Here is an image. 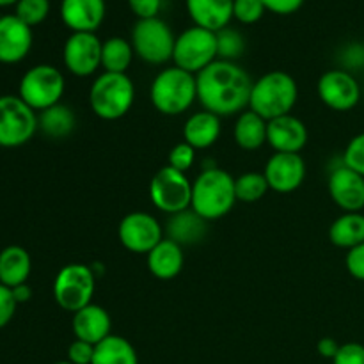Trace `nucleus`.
I'll list each match as a JSON object with an SVG mask.
<instances>
[{
  "label": "nucleus",
  "mask_w": 364,
  "mask_h": 364,
  "mask_svg": "<svg viewBox=\"0 0 364 364\" xmlns=\"http://www.w3.org/2000/svg\"><path fill=\"white\" fill-rule=\"evenodd\" d=\"M198 100L203 110L215 116H235L249 107L252 84L247 71L237 63L217 59L196 75Z\"/></svg>",
  "instance_id": "nucleus-1"
},
{
  "label": "nucleus",
  "mask_w": 364,
  "mask_h": 364,
  "mask_svg": "<svg viewBox=\"0 0 364 364\" xmlns=\"http://www.w3.org/2000/svg\"><path fill=\"white\" fill-rule=\"evenodd\" d=\"M237 203L235 178L219 167H205L192 181L191 208L205 220L228 215Z\"/></svg>",
  "instance_id": "nucleus-2"
},
{
  "label": "nucleus",
  "mask_w": 364,
  "mask_h": 364,
  "mask_svg": "<svg viewBox=\"0 0 364 364\" xmlns=\"http://www.w3.org/2000/svg\"><path fill=\"white\" fill-rule=\"evenodd\" d=\"M299 98L297 82L287 71H269L252 84L249 109L270 121L291 112Z\"/></svg>",
  "instance_id": "nucleus-3"
},
{
  "label": "nucleus",
  "mask_w": 364,
  "mask_h": 364,
  "mask_svg": "<svg viewBox=\"0 0 364 364\" xmlns=\"http://www.w3.org/2000/svg\"><path fill=\"white\" fill-rule=\"evenodd\" d=\"M149 98L153 107L164 116H180L198 100L196 75L178 66L166 68L151 82Z\"/></svg>",
  "instance_id": "nucleus-4"
},
{
  "label": "nucleus",
  "mask_w": 364,
  "mask_h": 364,
  "mask_svg": "<svg viewBox=\"0 0 364 364\" xmlns=\"http://www.w3.org/2000/svg\"><path fill=\"white\" fill-rule=\"evenodd\" d=\"M135 100V85L127 73L103 71L89 89L91 110L103 121H117L130 112Z\"/></svg>",
  "instance_id": "nucleus-5"
},
{
  "label": "nucleus",
  "mask_w": 364,
  "mask_h": 364,
  "mask_svg": "<svg viewBox=\"0 0 364 364\" xmlns=\"http://www.w3.org/2000/svg\"><path fill=\"white\" fill-rule=\"evenodd\" d=\"M66 80L60 70L52 64H38L27 70L18 85V96L36 112L60 103Z\"/></svg>",
  "instance_id": "nucleus-6"
},
{
  "label": "nucleus",
  "mask_w": 364,
  "mask_h": 364,
  "mask_svg": "<svg viewBox=\"0 0 364 364\" xmlns=\"http://www.w3.org/2000/svg\"><path fill=\"white\" fill-rule=\"evenodd\" d=\"M96 290L95 270L84 263H70L57 272L53 279V299L64 311L77 313L92 304Z\"/></svg>",
  "instance_id": "nucleus-7"
},
{
  "label": "nucleus",
  "mask_w": 364,
  "mask_h": 364,
  "mask_svg": "<svg viewBox=\"0 0 364 364\" xmlns=\"http://www.w3.org/2000/svg\"><path fill=\"white\" fill-rule=\"evenodd\" d=\"M130 43L135 55L141 57L146 64L162 66L173 60L176 36L164 20L149 18V20L135 21Z\"/></svg>",
  "instance_id": "nucleus-8"
},
{
  "label": "nucleus",
  "mask_w": 364,
  "mask_h": 364,
  "mask_svg": "<svg viewBox=\"0 0 364 364\" xmlns=\"http://www.w3.org/2000/svg\"><path fill=\"white\" fill-rule=\"evenodd\" d=\"M217 55V34L201 27H188L187 31L176 36L173 52L174 66L188 71L192 75L201 73L205 68L215 63Z\"/></svg>",
  "instance_id": "nucleus-9"
},
{
  "label": "nucleus",
  "mask_w": 364,
  "mask_h": 364,
  "mask_svg": "<svg viewBox=\"0 0 364 364\" xmlns=\"http://www.w3.org/2000/svg\"><path fill=\"white\" fill-rule=\"evenodd\" d=\"M38 130V112L20 96H0V148H20Z\"/></svg>",
  "instance_id": "nucleus-10"
},
{
  "label": "nucleus",
  "mask_w": 364,
  "mask_h": 364,
  "mask_svg": "<svg viewBox=\"0 0 364 364\" xmlns=\"http://www.w3.org/2000/svg\"><path fill=\"white\" fill-rule=\"evenodd\" d=\"M149 199L160 212L169 215L191 208L192 181L187 174L173 169L171 166L162 167L149 181Z\"/></svg>",
  "instance_id": "nucleus-11"
},
{
  "label": "nucleus",
  "mask_w": 364,
  "mask_h": 364,
  "mask_svg": "<svg viewBox=\"0 0 364 364\" xmlns=\"http://www.w3.org/2000/svg\"><path fill=\"white\" fill-rule=\"evenodd\" d=\"M316 91L323 105L336 112H348L355 109L363 98V87L358 78L343 68L326 71L320 77Z\"/></svg>",
  "instance_id": "nucleus-12"
},
{
  "label": "nucleus",
  "mask_w": 364,
  "mask_h": 364,
  "mask_svg": "<svg viewBox=\"0 0 364 364\" xmlns=\"http://www.w3.org/2000/svg\"><path fill=\"white\" fill-rule=\"evenodd\" d=\"M102 46L96 32H71L63 46L64 66L75 77H91L102 68Z\"/></svg>",
  "instance_id": "nucleus-13"
},
{
  "label": "nucleus",
  "mask_w": 364,
  "mask_h": 364,
  "mask_svg": "<svg viewBox=\"0 0 364 364\" xmlns=\"http://www.w3.org/2000/svg\"><path fill=\"white\" fill-rule=\"evenodd\" d=\"M117 237L127 251L148 255L164 240V230L151 213L132 212L121 219Z\"/></svg>",
  "instance_id": "nucleus-14"
},
{
  "label": "nucleus",
  "mask_w": 364,
  "mask_h": 364,
  "mask_svg": "<svg viewBox=\"0 0 364 364\" xmlns=\"http://www.w3.org/2000/svg\"><path fill=\"white\" fill-rule=\"evenodd\" d=\"M263 174L272 191L290 194L304 183L306 162L299 153H274Z\"/></svg>",
  "instance_id": "nucleus-15"
},
{
  "label": "nucleus",
  "mask_w": 364,
  "mask_h": 364,
  "mask_svg": "<svg viewBox=\"0 0 364 364\" xmlns=\"http://www.w3.org/2000/svg\"><path fill=\"white\" fill-rule=\"evenodd\" d=\"M329 194L334 205L343 212H363L364 210V176L347 167L341 160L329 174Z\"/></svg>",
  "instance_id": "nucleus-16"
},
{
  "label": "nucleus",
  "mask_w": 364,
  "mask_h": 364,
  "mask_svg": "<svg viewBox=\"0 0 364 364\" xmlns=\"http://www.w3.org/2000/svg\"><path fill=\"white\" fill-rule=\"evenodd\" d=\"M34 43L32 28L16 14L0 16V63L18 64L28 55Z\"/></svg>",
  "instance_id": "nucleus-17"
},
{
  "label": "nucleus",
  "mask_w": 364,
  "mask_h": 364,
  "mask_svg": "<svg viewBox=\"0 0 364 364\" xmlns=\"http://www.w3.org/2000/svg\"><path fill=\"white\" fill-rule=\"evenodd\" d=\"M105 14V0H60V20L71 32H96Z\"/></svg>",
  "instance_id": "nucleus-18"
},
{
  "label": "nucleus",
  "mask_w": 364,
  "mask_h": 364,
  "mask_svg": "<svg viewBox=\"0 0 364 364\" xmlns=\"http://www.w3.org/2000/svg\"><path fill=\"white\" fill-rule=\"evenodd\" d=\"M308 128L299 117L287 114L269 121L267 142L276 153H301L308 144Z\"/></svg>",
  "instance_id": "nucleus-19"
},
{
  "label": "nucleus",
  "mask_w": 364,
  "mask_h": 364,
  "mask_svg": "<svg viewBox=\"0 0 364 364\" xmlns=\"http://www.w3.org/2000/svg\"><path fill=\"white\" fill-rule=\"evenodd\" d=\"M75 340L87 341L91 345L102 343L112 334V318L102 306L89 304L73 313Z\"/></svg>",
  "instance_id": "nucleus-20"
},
{
  "label": "nucleus",
  "mask_w": 364,
  "mask_h": 364,
  "mask_svg": "<svg viewBox=\"0 0 364 364\" xmlns=\"http://www.w3.org/2000/svg\"><path fill=\"white\" fill-rule=\"evenodd\" d=\"M187 13L196 27L219 32L233 20V0H185Z\"/></svg>",
  "instance_id": "nucleus-21"
},
{
  "label": "nucleus",
  "mask_w": 364,
  "mask_h": 364,
  "mask_svg": "<svg viewBox=\"0 0 364 364\" xmlns=\"http://www.w3.org/2000/svg\"><path fill=\"white\" fill-rule=\"evenodd\" d=\"M146 256H148L146 258L148 270L156 279L171 281L176 276H180V272L183 270V247L180 244H176V242L169 240V238H164Z\"/></svg>",
  "instance_id": "nucleus-22"
},
{
  "label": "nucleus",
  "mask_w": 364,
  "mask_h": 364,
  "mask_svg": "<svg viewBox=\"0 0 364 364\" xmlns=\"http://www.w3.org/2000/svg\"><path fill=\"white\" fill-rule=\"evenodd\" d=\"M220 137V117L208 110L196 112L185 121L183 141L191 144L196 151L208 149Z\"/></svg>",
  "instance_id": "nucleus-23"
},
{
  "label": "nucleus",
  "mask_w": 364,
  "mask_h": 364,
  "mask_svg": "<svg viewBox=\"0 0 364 364\" xmlns=\"http://www.w3.org/2000/svg\"><path fill=\"white\" fill-rule=\"evenodd\" d=\"M206 223L208 220L198 215L192 208L173 213L167 220V238L180 244L181 247L183 245H194L205 238L206 231H208Z\"/></svg>",
  "instance_id": "nucleus-24"
},
{
  "label": "nucleus",
  "mask_w": 364,
  "mask_h": 364,
  "mask_svg": "<svg viewBox=\"0 0 364 364\" xmlns=\"http://www.w3.org/2000/svg\"><path fill=\"white\" fill-rule=\"evenodd\" d=\"M32 272V259L27 249L7 245L0 251V283L7 288L27 283Z\"/></svg>",
  "instance_id": "nucleus-25"
},
{
  "label": "nucleus",
  "mask_w": 364,
  "mask_h": 364,
  "mask_svg": "<svg viewBox=\"0 0 364 364\" xmlns=\"http://www.w3.org/2000/svg\"><path fill=\"white\" fill-rule=\"evenodd\" d=\"M267 127H269V121L263 119L256 112H252L251 109L244 110L237 117V123H235V142L242 149H245V151L259 149L267 142Z\"/></svg>",
  "instance_id": "nucleus-26"
},
{
  "label": "nucleus",
  "mask_w": 364,
  "mask_h": 364,
  "mask_svg": "<svg viewBox=\"0 0 364 364\" xmlns=\"http://www.w3.org/2000/svg\"><path fill=\"white\" fill-rule=\"evenodd\" d=\"M331 244L340 249L358 247L364 242V213L345 212L329 228Z\"/></svg>",
  "instance_id": "nucleus-27"
},
{
  "label": "nucleus",
  "mask_w": 364,
  "mask_h": 364,
  "mask_svg": "<svg viewBox=\"0 0 364 364\" xmlns=\"http://www.w3.org/2000/svg\"><path fill=\"white\" fill-rule=\"evenodd\" d=\"M38 127L46 137L66 139L68 135L73 134L75 127H77V117L70 107L57 103V105L39 112Z\"/></svg>",
  "instance_id": "nucleus-28"
},
{
  "label": "nucleus",
  "mask_w": 364,
  "mask_h": 364,
  "mask_svg": "<svg viewBox=\"0 0 364 364\" xmlns=\"http://www.w3.org/2000/svg\"><path fill=\"white\" fill-rule=\"evenodd\" d=\"M92 364H139V358L127 338L110 334L95 347Z\"/></svg>",
  "instance_id": "nucleus-29"
},
{
  "label": "nucleus",
  "mask_w": 364,
  "mask_h": 364,
  "mask_svg": "<svg viewBox=\"0 0 364 364\" xmlns=\"http://www.w3.org/2000/svg\"><path fill=\"white\" fill-rule=\"evenodd\" d=\"M134 46L121 36L105 39L102 46V68L107 73H127L134 60Z\"/></svg>",
  "instance_id": "nucleus-30"
},
{
  "label": "nucleus",
  "mask_w": 364,
  "mask_h": 364,
  "mask_svg": "<svg viewBox=\"0 0 364 364\" xmlns=\"http://www.w3.org/2000/svg\"><path fill=\"white\" fill-rule=\"evenodd\" d=\"M269 181L263 173H245L235 178V191H237V201L256 203L269 192Z\"/></svg>",
  "instance_id": "nucleus-31"
},
{
  "label": "nucleus",
  "mask_w": 364,
  "mask_h": 364,
  "mask_svg": "<svg viewBox=\"0 0 364 364\" xmlns=\"http://www.w3.org/2000/svg\"><path fill=\"white\" fill-rule=\"evenodd\" d=\"M215 34H217V55H219V59L235 63L238 57H242V53H244L245 50V41H244V36H242L240 32L235 31V28L231 27H226L223 28V31L215 32Z\"/></svg>",
  "instance_id": "nucleus-32"
},
{
  "label": "nucleus",
  "mask_w": 364,
  "mask_h": 364,
  "mask_svg": "<svg viewBox=\"0 0 364 364\" xmlns=\"http://www.w3.org/2000/svg\"><path fill=\"white\" fill-rule=\"evenodd\" d=\"M14 14L32 28L48 18L50 0H20L14 6Z\"/></svg>",
  "instance_id": "nucleus-33"
},
{
  "label": "nucleus",
  "mask_w": 364,
  "mask_h": 364,
  "mask_svg": "<svg viewBox=\"0 0 364 364\" xmlns=\"http://www.w3.org/2000/svg\"><path fill=\"white\" fill-rule=\"evenodd\" d=\"M267 13L262 0H233V18L244 25L258 23Z\"/></svg>",
  "instance_id": "nucleus-34"
},
{
  "label": "nucleus",
  "mask_w": 364,
  "mask_h": 364,
  "mask_svg": "<svg viewBox=\"0 0 364 364\" xmlns=\"http://www.w3.org/2000/svg\"><path fill=\"white\" fill-rule=\"evenodd\" d=\"M341 160H343L345 166L364 176V132L348 141Z\"/></svg>",
  "instance_id": "nucleus-35"
},
{
  "label": "nucleus",
  "mask_w": 364,
  "mask_h": 364,
  "mask_svg": "<svg viewBox=\"0 0 364 364\" xmlns=\"http://www.w3.org/2000/svg\"><path fill=\"white\" fill-rule=\"evenodd\" d=\"M167 160H169V164H167V166H171L173 169L180 171V173H187V171L191 169L196 162V149L183 141L171 149L169 159Z\"/></svg>",
  "instance_id": "nucleus-36"
},
{
  "label": "nucleus",
  "mask_w": 364,
  "mask_h": 364,
  "mask_svg": "<svg viewBox=\"0 0 364 364\" xmlns=\"http://www.w3.org/2000/svg\"><path fill=\"white\" fill-rule=\"evenodd\" d=\"M96 345L87 343V341L75 340L68 347V361L71 364H92L95 359Z\"/></svg>",
  "instance_id": "nucleus-37"
},
{
  "label": "nucleus",
  "mask_w": 364,
  "mask_h": 364,
  "mask_svg": "<svg viewBox=\"0 0 364 364\" xmlns=\"http://www.w3.org/2000/svg\"><path fill=\"white\" fill-rule=\"evenodd\" d=\"M16 308H18V302L14 301L13 290L4 287V284L0 283V329L9 326L14 313H16Z\"/></svg>",
  "instance_id": "nucleus-38"
},
{
  "label": "nucleus",
  "mask_w": 364,
  "mask_h": 364,
  "mask_svg": "<svg viewBox=\"0 0 364 364\" xmlns=\"http://www.w3.org/2000/svg\"><path fill=\"white\" fill-rule=\"evenodd\" d=\"M333 364H364V345L355 341L341 345Z\"/></svg>",
  "instance_id": "nucleus-39"
},
{
  "label": "nucleus",
  "mask_w": 364,
  "mask_h": 364,
  "mask_svg": "<svg viewBox=\"0 0 364 364\" xmlns=\"http://www.w3.org/2000/svg\"><path fill=\"white\" fill-rule=\"evenodd\" d=\"M128 7L139 20H149V18H159L162 9V0H127Z\"/></svg>",
  "instance_id": "nucleus-40"
},
{
  "label": "nucleus",
  "mask_w": 364,
  "mask_h": 364,
  "mask_svg": "<svg viewBox=\"0 0 364 364\" xmlns=\"http://www.w3.org/2000/svg\"><path fill=\"white\" fill-rule=\"evenodd\" d=\"M341 60H343V70L347 71H358L364 70V45L363 43H352L347 48L343 50V55H341Z\"/></svg>",
  "instance_id": "nucleus-41"
},
{
  "label": "nucleus",
  "mask_w": 364,
  "mask_h": 364,
  "mask_svg": "<svg viewBox=\"0 0 364 364\" xmlns=\"http://www.w3.org/2000/svg\"><path fill=\"white\" fill-rule=\"evenodd\" d=\"M345 267L354 279L364 281V242L358 247L350 249L345 258Z\"/></svg>",
  "instance_id": "nucleus-42"
},
{
  "label": "nucleus",
  "mask_w": 364,
  "mask_h": 364,
  "mask_svg": "<svg viewBox=\"0 0 364 364\" xmlns=\"http://www.w3.org/2000/svg\"><path fill=\"white\" fill-rule=\"evenodd\" d=\"M265 9L269 13L279 14V16H288V14H294L304 6L306 0H262Z\"/></svg>",
  "instance_id": "nucleus-43"
},
{
  "label": "nucleus",
  "mask_w": 364,
  "mask_h": 364,
  "mask_svg": "<svg viewBox=\"0 0 364 364\" xmlns=\"http://www.w3.org/2000/svg\"><path fill=\"white\" fill-rule=\"evenodd\" d=\"M340 347H341V345L338 343L334 338H322V340L318 341V345H316V348H318V354L322 355V358L331 359V361L336 358Z\"/></svg>",
  "instance_id": "nucleus-44"
},
{
  "label": "nucleus",
  "mask_w": 364,
  "mask_h": 364,
  "mask_svg": "<svg viewBox=\"0 0 364 364\" xmlns=\"http://www.w3.org/2000/svg\"><path fill=\"white\" fill-rule=\"evenodd\" d=\"M11 290H13L14 301H16L18 304H25V302L31 301V297H32V288L28 287L27 283L18 284V287L11 288Z\"/></svg>",
  "instance_id": "nucleus-45"
},
{
  "label": "nucleus",
  "mask_w": 364,
  "mask_h": 364,
  "mask_svg": "<svg viewBox=\"0 0 364 364\" xmlns=\"http://www.w3.org/2000/svg\"><path fill=\"white\" fill-rule=\"evenodd\" d=\"M20 0H0V7H9V6H16Z\"/></svg>",
  "instance_id": "nucleus-46"
},
{
  "label": "nucleus",
  "mask_w": 364,
  "mask_h": 364,
  "mask_svg": "<svg viewBox=\"0 0 364 364\" xmlns=\"http://www.w3.org/2000/svg\"><path fill=\"white\" fill-rule=\"evenodd\" d=\"M55 364H71V363L66 359V361H59V363H55Z\"/></svg>",
  "instance_id": "nucleus-47"
}]
</instances>
